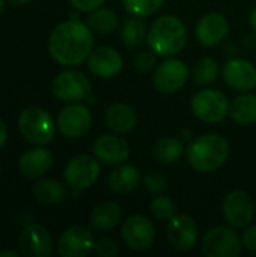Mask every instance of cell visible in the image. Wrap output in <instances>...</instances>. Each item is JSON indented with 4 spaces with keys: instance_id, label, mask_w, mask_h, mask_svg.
Returning a JSON list of instances; mask_svg holds the SVG:
<instances>
[{
    "instance_id": "1",
    "label": "cell",
    "mask_w": 256,
    "mask_h": 257,
    "mask_svg": "<svg viewBox=\"0 0 256 257\" xmlns=\"http://www.w3.org/2000/svg\"><path fill=\"white\" fill-rule=\"evenodd\" d=\"M94 50V35L89 26L77 20H69L56 26L48 38L51 57L63 66L83 63Z\"/></svg>"
},
{
    "instance_id": "2",
    "label": "cell",
    "mask_w": 256,
    "mask_h": 257,
    "mask_svg": "<svg viewBox=\"0 0 256 257\" xmlns=\"http://www.w3.org/2000/svg\"><path fill=\"white\" fill-rule=\"evenodd\" d=\"M229 143L220 134H204L187 146V161L199 173L219 170L229 157Z\"/></svg>"
},
{
    "instance_id": "3",
    "label": "cell",
    "mask_w": 256,
    "mask_h": 257,
    "mask_svg": "<svg viewBox=\"0 0 256 257\" xmlns=\"http://www.w3.org/2000/svg\"><path fill=\"white\" fill-rule=\"evenodd\" d=\"M187 42L184 23L175 15L158 17L149 27L146 44L158 56H175L183 51Z\"/></svg>"
},
{
    "instance_id": "4",
    "label": "cell",
    "mask_w": 256,
    "mask_h": 257,
    "mask_svg": "<svg viewBox=\"0 0 256 257\" xmlns=\"http://www.w3.org/2000/svg\"><path fill=\"white\" fill-rule=\"evenodd\" d=\"M18 130L21 136L33 145L42 146L53 142L56 134V125L51 116L38 107L23 110L18 117Z\"/></svg>"
},
{
    "instance_id": "5",
    "label": "cell",
    "mask_w": 256,
    "mask_h": 257,
    "mask_svg": "<svg viewBox=\"0 0 256 257\" xmlns=\"http://www.w3.org/2000/svg\"><path fill=\"white\" fill-rule=\"evenodd\" d=\"M229 101L220 90L205 89L195 93L190 102L192 113L205 123H217L229 114Z\"/></svg>"
},
{
    "instance_id": "6",
    "label": "cell",
    "mask_w": 256,
    "mask_h": 257,
    "mask_svg": "<svg viewBox=\"0 0 256 257\" xmlns=\"http://www.w3.org/2000/svg\"><path fill=\"white\" fill-rule=\"evenodd\" d=\"M241 236L229 227L208 230L202 241V253L207 257H237L241 253Z\"/></svg>"
},
{
    "instance_id": "7",
    "label": "cell",
    "mask_w": 256,
    "mask_h": 257,
    "mask_svg": "<svg viewBox=\"0 0 256 257\" xmlns=\"http://www.w3.org/2000/svg\"><path fill=\"white\" fill-rule=\"evenodd\" d=\"M98 176H100V163L97 157H91L86 154L71 158L63 170V178L66 184L77 191L92 187L97 182Z\"/></svg>"
},
{
    "instance_id": "8",
    "label": "cell",
    "mask_w": 256,
    "mask_h": 257,
    "mask_svg": "<svg viewBox=\"0 0 256 257\" xmlns=\"http://www.w3.org/2000/svg\"><path fill=\"white\" fill-rule=\"evenodd\" d=\"M223 217L234 229L247 227L255 217V202L252 196L243 190L231 191L223 200Z\"/></svg>"
},
{
    "instance_id": "9",
    "label": "cell",
    "mask_w": 256,
    "mask_h": 257,
    "mask_svg": "<svg viewBox=\"0 0 256 257\" xmlns=\"http://www.w3.org/2000/svg\"><path fill=\"white\" fill-rule=\"evenodd\" d=\"M53 93L57 99L65 102H74L84 99L91 92V81L89 78L75 69H68L53 80Z\"/></svg>"
},
{
    "instance_id": "10",
    "label": "cell",
    "mask_w": 256,
    "mask_h": 257,
    "mask_svg": "<svg viewBox=\"0 0 256 257\" xmlns=\"http://www.w3.org/2000/svg\"><path fill=\"white\" fill-rule=\"evenodd\" d=\"M189 80V68L180 59H169L155 68L152 83L154 87L164 95L177 93Z\"/></svg>"
},
{
    "instance_id": "11",
    "label": "cell",
    "mask_w": 256,
    "mask_h": 257,
    "mask_svg": "<svg viewBox=\"0 0 256 257\" xmlns=\"http://www.w3.org/2000/svg\"><path fill=\"white\" fill-rule=\"evenodd\" d=\"M121 236L130 250L143 251L152 245L155 239V227L146 217L131 215L124 221Z\"/></svg>"
},
{
    "instance_id": "12",
    "label": "cell",
    "mask_w": 256,
    "mask_h": 257,
    "mask_svg": "<svg viewBox=\"0 0 256 257\" xmlns=\"http://www.w3.org/2000/svg\"><path fill=\"white\" fill-rule=\"evenodd\" d=\"M95 248V239L89 229L75 224L68 227L57 241V251L63 257H84Z\"/></svg>"
},
{
    "instance_id": "13",
    "label": "cell",
    "mask_w": 256,
    "mask_h": 257,
    "mask_svg": "<svg viewBox=\"0 0 256 257\" xmlns=\"http://www.w3.org/2000/svg\"><path fill=\"white\" fill-rule=\"evenodd\" d=\"M92 125V114L83 104L66 105L57 116V128L68 139L84 136Z\"/></svg>"
},
{
    "instance_id": "14",
    "label": "cell",
    "mask_w": 256,
    "mask_h": 257,
    "mask_svg": "<svg viewBox=\"0 0 256 257\" xmlns=\"http://www.w3.org/2000/svg\"><path fill=\"white\" fill-rule=\"evenodd\" d=\"M169 244L178 251H189L196 245L198 241V224L196 221L186 214L175 215L167 221L166 229Z\"/></svg>"
},
{
    "instance_id": "15",
    "label": "cell",
    "mask_w": 256,
    "mask_h": 257,
    "mask_svg": "<svg viewBox=\"0 0 256 257\" xmlns=\"http://www.w3.org/2000/svg\"><path fill=\"white\" fill-rule=\"evenodd\" d=\"M92 151L98 161H101L104 164H112V166L122 164L130 157L128 143L116 134L100 136L94 142Z\"/></svg>"
},
{
    "instance_id": "16",
    "label": "cell",
    "mask_w": 256,
    "mask_h": 257,
    "mask_svg": "<svg viewBox=\"0 0 256 257\" xmlns=\"http://www.w3.org/2000/svg\"><path fill=\"white\" fill-rule=\"evenodd\" d=\"M20 251L27 257H48L53 251V239L41 226L26 227L18 238Z\"/></svg>"
},
{
    "instance_id": "17",
    "label": "cell",
    "mask_w": 256,
    "mask_h": 257,
    "mask_svg": "<svg viewBox=\"0 0 256 257\" xmlns=\"http://www.w3.org/2000/svg\"><path fill=\"white\" fill-rule=\"evenodd\" d=\"M229 33V21L219 12L204 15L196 24V38L205 47H216Z\"/></svg>"
},
{
    "instance_id": "18",
    "label": "cell",
    "mask_w": 256,
    "mask_h": 257,
    "mask_svg": "<svg viewBox=\"0 0 256 257\" xmlns=\"http://www.w3.org/2000/svg\"><path fill=\"white\" fill-rule=\"evenodd\" d=\"M89 71L100 78L116 77L124 66L122 56L110 47H98L88 57Z\"/></svg>"
},
{
    "instance_id": "19",
    "label": "cell",
    "mask_w": 256,
    "mask_h": 257,
    "mask_svg": "<svg viewBox=\"0 0 256 257\" xmlns=\"http://www.w3.org/2000/svg\"><path fill=\"white\" fill-rule=\"evenodd\" d=\"M223 78L232 89L249 92L256 86L255 65L246 59H231L223 66Z\"/></svg>"
},
{
    "instance_id": "20",
    "label": "cell",
    "mask_w": 256,
    "mask_h": 257,
    "mask_svg": "<svg viewBox=\"0 0 256 257\" xmlns=\"http://www.w3.org/2000/svg\"><path fill=\"white\" fill-rule=\"evenodd\" d=\"M53 164V155L48 149L35 148L26 151L18 161L20 172L30 179H36L44 176Z\"/></svg>"
},
{
    "instance_id": "21",
    "label": "cell",
    "mask_w": 256,
    "mask_h": 257,
    "mask_svg": "<svg viewBox=\"0 0 256 257\" xmlns=\"http://www.w3.org/2000/svg\"><path fill=\"white\" fill-rule=\"evenodd\" d=\"M104 120H106V125L109 130H112L113 133H118V134H124V133H130L131 130L136 128L137 114H136L134 108L130 107L128 104L115 102L107 108Z\"/></svg>"
},
{
    "instance_id": "22",
    "label": "cell",
    "mask_w": 256,
    "mask_h": 257,
    "mask_svg": "<svg viewBox=\"0 0 256 257\" xmlns=\"http://www.w3.org/2000/svg\"><path fill=\"white\" fill-rule=\"evenodd\" d=\"M122 220V209L115 202H103L95 206L89 215V223L95 230L106 232L113 229Z\"/></svg>"
},
{
    "instance_id": "23",
    "label": "cell",
    "mask_w": 256,
    "mask_h": 257,
    "mask_svg": "<svg viewBox=\"0 0 256 257\" xmlns=\"http://www.w3.org/2000/svg\"><path fill=\"white\" fill-rule=\"evenodd\" d=\"M140 182V173L137 167L131 164H118V167L109 176V188L116 194L131 193Z\"/></svg>"
},
{
    "instance_id": "24",
    "label": "cell",
    "mask_w": 256,
    "mask_h": 257,
    "mask_svg": "<svg viewBox=\"0 0 256 257\" xmlns=\"http://www.w3.org/2000/svg\"><path fill=\"white\" fill-rule=\"evenodd\" d=\"M231 117L240 125H250L256 122V95L243 93L237 96L229 105Z\"/></svg>"
},
{
    "instance_id": "25",
    "label": "cell",
    "mask_w": 256,
    "mask_h": 257,
    "mask_svg": "<svg viewBox=\"0 0 256 257\" xmlns=\"http://www.w3.org/2000/svg\"><path fill=\"white\" fill-rule=\"evenodd\" d=\"M184 151H186V148H184L183 142L177 137H164V139L158 140L154 146L155 158L164 164L177 163L183 157Z\"/></svg>"
},
{
    "instance_id": "26",
    "label": "cell",
    "mask_w": 256,
    "mask_h": 257,
    "mask_svg": "<svg viewBox=\"0 0 256 257\" xmlns=\"http://www.w3.org/2000/svg\"><path fill=\"white\" fill-rule=\"evenodd\" d=\"M33 194L36 197V200L39 203H44V205H54V203H59L65 199V187L59 182V181H54V179H44L41 182L36 184L35 190H33Z\"/></svg>"
},
{
    "instance_id": "27",
    "label": "cell",
    "mask_w": 256,
    "mask_h": 257,
    "mask_svg": "<svg viewBox=\"0 0 256 257\" xmlns=\"http://www.w3.org/2000/svg\"><path fill=\"white\" fill-rule=\"evenodd\" d=\"M148 36L146 26L139 17H133L124 21L121 29V39L127 47H139Z\"/></svg>"
},
{
    "instance_id": "28",
    "label": "cell",
    "mask_w": 256,
    "mask_h": 257,
    "mask_svg": "<svg viewBox=\"0 0 256 257\" xmlns=\"http://www.w3.org/2000/svg\"><path fill=\"white\" fill-rule=\"evenodd\" d=\"M88 26L101 33V35H109L112 32H115L119 26V20H118V15L110 11V9H95L89 18H88Z\"/></svg>"
},
{
    "instance_id": "29",
    "label": "cell",
    "mask_w": 256,
    "mask_h": 257,
    "mask_svg": "<svg viewBox=\"0 0 256 257\" xmlns=\"http://www.w3.org/2000/svg\"><path fill=\"white\" fill-rule=\"evenodd\" d=\"M219 75L217 60L213 57H202L196 62L193 68V78L199 86H208L216 81Z\"/></svg>"
},
{
    "instance_id": "30",
    "label": "cell",
    "mask_w": 256,
    "mask_h": 257,
    "mask_svg": "<svg viewBox=\"0 0 256 257\" xmlns=\"http://www.w3.org/2000/svg\"><path fill=\"white\" fill-rule=\"evenodd\" d=\"M163 2L164 0H122V5L133 17L143 18L155 14L161 8Z\"/></svg>"
},
{
    "instance_id": "31",
    "label": "cell",
    "mask_w": 256,
    "mask_h": 257,
    "mask_svg": "<svg viewBox=\"0 0 256 257\" xmlns=\"http://www.w3.org/2000/svg\"><path fill=\"white\" fill-rule=\"evenodd\" d=\"M151 212L154 218H157L158 221H169L177 215L178 208L174 199L167 196H158L151 203Z\"/></svg>"
},
{
    "instance_id": "32",
    "label": "cell",
    "mask_w": 256,
    "mask_h": 257,
    "mask_svg": "<svg viewBox=\"0 0 256 257\" xmlns=\"http://www.w3.org/2000/svg\"><path fill=\"white\" fill-rule=\"evenodd\" d=\"M143 187L151 194H161L167 188V179L157 172H149L143 178Z\"/></svg>"
},
{
    "instance_id": "33",
    "label": "cell",
    "mask_w": 256,
    "mask_h": 257,
    "mask_svg": "<svg viewBox=\"0 0 256 257\" xmlns=\"http://www.w3.org/2000/svg\"><path fill=\"white\" fill-rule=\"evenodd\" d=\"M155 63H157V59H155V53L152 50H149V51H140L134 57V66L140 72H149V71H152L155 68Z\"/></svg>"
},
{
    "instance_id": "34",
    "label": "cell",
    "mask_w": 256,
    "mask_h": 257,
    "mask_svg": "<svg viewBox=\"0 0 256 257\" xmlns=\"http://www.w3.org/2000/svg\"><path fill=\"white\" fill-rule=\"evenodd\" d=\"M94 250L97 251L98 256L103 257H113L116 256L118 251H119L116 242L109 239V238H101L98 242H95V248Z\"/></svg>"
},
{
    "instance_id": "35",
    "label": "cell",
    "mask_w": 256,
    "mask_h": 257,
    "mask_svg": "<svg viewBox=\"0 0 256 257\" xmlns=\"http://www.w3.org/2000/svg\"><path fill=\"white\" fill-rule=\"evenodd\" d=\"M241 242H243L244 248H247L250 251H256V224H253V226L249 224L247 227H244Z\"/></svg>"
},
{
    "instance_id": "36",
    "label": "cell",
    "mask_w": 256,
    "mask_h": 257,
    "mask_svg": "<svg viewBox=\"0 0 256 257\" xmlns=\"http://www.w3.org/2000/svg\"><path fill=\"white\" fill-rule=\"evenodd\" d=\"M69 2L80 12H92L104 3V0H69Z\"/></svg>"
},
{
    "instance_id": "37",
    "label": "cell",
    "mask_w": 256,
    "mask_h": 257,
    "mask_svg": "<svg viewBox=\"0 0 256 257\" xmlns=\"http://www.w3.org/2000/svg\"><path fill=\"white\" fill-rule=\"evenodd\" d=\"M6 139H8V130H6L5 122L0 119V148L6 143Z\"/></svg>"
},
{
    "instance_id": "38",
    "label": "cell",
    "mask_w": 256,
    "mask_h": 257,
    "mask_svg": "<svg viewBox=\"0 0 256 257\" xmlns=\"http://www.w3.org/2000/svg\"><path fill=\"white\" fill-rule=\"evenodd\" d=\"M250 26H252V29L256 32V8L252 11V14H250Z\"/></svg>"
},
{
    "instance_id": "39",
    "label": "cell",
    "mask_w": 256,
    "mask_h": 257,
    "mask_svg": "<svg viewBox=\"0 0 256 257\" xmlns=\"http://www.w3.org/2000/svg\"><path fill=\"white\" fill-rule=\"evenodd\" d=\"M11 2V5H14V6H24L26 3H29L30 0H9Z\"/></svg>"
},
{
    "instance_id": "40",
    "label": "cell",
    "mask_w": 256,
    "mask_h": 257,
    "mask_svg": "<svg viewBox=\"0 0 256 257\" xmlns=\"http://www.w3.org/2000/svg\"><path fill=\"white\" fill-rule=\"evenodd\" d=\"M17 257L18 256V253L17 251H9V250H6V251H2L0 253V257Z\"/></svg>"
},
{
    "instance_id": "41",
    "label": "cell",
    "mask_w": 256,
    "mask_h": 257,
    "mask_svg": "<svg viewBox=\"0 0 256 257\" xmlns=\"http://www.w3.org/2000/svg\"><path fill=\"white\" fill-rule=\"evenodd\" d=\"M3 6H5V0H0V11L3 9Z\"/></svg>"
}]
</instances>
